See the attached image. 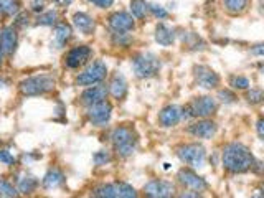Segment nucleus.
Listing matches in <instances>:
<instances>
[{"label": "nucleus", "mask_w": 264, "mask_h": 198, "mask_svg": "<svg viewBox=\"0 0 264 198\" xmlns=\"http://www.w3.org/2000/svg\"><path fill=\"white\" fill-rule=\"evenodd\" d=\"M254 157H252L248 147H244L243 144H229L224 147L223 165L226 170L233 173H243L254 167Z\"/></svg>", "instance_id": "obj_1"}, {"label": "nucleus", "mask_w": 264, "mask_h": 198, "mask_svg": "<svg viewBox=\"0 0 264 198\" xmlns=\"http://www.w3.org/2000/svg\"><path fill=\"white\" fill-rule=\"evenodd\" d=\"M111 140H112V145H114V150L121 157L132 155L134 150H136V145H137L136 134H134L132 129H129V127L114 129L111 134Z\"/></svg>", "instance_id": "obj_2"}, {"label": "nucleus", "mask_w": 264, "mask_h": 198, "mask_svg": "<svg viewBox=\"0 0 264 198\" xmlns=\"http://www.w3.org/2000/svg\"><path fill=\"white\" fill-rule=\"evenodd\" d=\"M55 78L50 75H38L20 83V91L25 96H38L52 91L55 88Z\"/></svg>", "instance_id": "obj_3"}, {"label": "nucleus", "mask_w": 264, "mask_h": 198, "mask_svg": "<svg viewBox=\"0 0 264 198\" xmlns=\"http://www.w3.org/2000/svg\"><path fill=\"white\" fill-rule=\"evenodd\" d=\"M160 66H162L160 60L154 53H142L136 56V60L132 61L134 73H136L137 78L142 79L155 76L160 71Z\"/></svg>", "instance_id": "obj_4"}, {"label": "nucleus", "mask_w": 264, "mask_h": 198, "mask_svg": "<svg viewBox=\"0 0 264 198\" xmlns=\"http://www.w3.org/2000/svg\"><path fill=\"white\" fill-rule=\"evenodd\" d=\"M177 155L183 163L192 165V167H203L205 157H206L205 149L200 144H187V145L178 147Z\"/></svg>", "instance_id": "obj_5"}, {"label": "nucleus", "mask_w": 264, "mask_h": 198, "mask_svg": "<svg viewBox=\"0 0 264 198\" xmlns=\"http://www.w3.org/2000/svg\"><path fill=\"white\" fill-rule=\"evenodd\" d=\"M106 73H108V68L103 63V61H94L93 65H89L86 70H84L80 76H78L76 83L80 86H93V84L101 83L106 78Z\"/></svg>", "instance_id": "obj_6"}, {"label": "nucleus", "mask_w": 264, "mask_h": 198, "mask_svg": "<svg viewBox=\"0 0 264 198\" xmlns=\"http://www.w3.org/2000/svg\"><path fill=\"white\" fill-rule=\"evenodd\" d=\"M218 109V104L216 101L213 98H208V96H203V98H195L190 106L187 107L188 116H193V117H208L211 114H215Z\"/></svg>", "instance_id": "obj_7"}, {"label": "nucleus", "mask_w": 264, "mask_h": 198, "mask_svg": "<svg viewBox=\"0 0 264 198\" xmlns=\"http://www.w3.org/2000/svg\"><path fill=\"white\" fill-rule=\"evenodd\" d=\"M94 196H106V198H134L137 193L131 185L127 183H111L103 185L94 190Z\"/></svg>", "instance_id": "obj_8"}, {"label": "nucleus", "mask_w": 264, "mask_h": 198, "mask_svg": "<svg viewBox=\"0 0 264 198\" xmlns=\"http://www.w3.org/2000/svg\"><path fill=\"white\" fill-rule=\"evenodd\" d=\"M112 112V107L108 101H101V103H96L93 106H89L88 109V119L91 121L94 126H103L109 121Z\"/></svg>", "instance_id": "obj_9"}, {"label": "nucleus", "mask_w": 264, "mask_h": 198, "mask_svg": "<svg viewBox=\"0 0 264 198\" xmlns=\"http://www.w3.org/2000/svg\"><path fill=\"white\" fill-rule=\"evenodd\" d=\"M144 191L145 195L152 198H168L175 193V186L170 182H165V180H152V182L145 185Z\"/></svg>", "instance_id": "obj_10"}, {"label": "nucleus", "mask_w": 264, "mask_h": 198, "mask_svg": "<svg viewBox=\"0 0 264 198\" xmlns=\"http://www.w3.org/2000/svg\"><path fill=\"white\" fill-rule=\"evenodd\" d=\"M195 81L198 83V86L205 89H213L220 84V78L215 71L208 66H195Z\"/></svg>", "instance_id": "obj_11"}, {"label": "nucleus", "mask_w": 264, "mask_h": 198, "mask_svg": "<svg viewBox=\"0 0 264 198\" xmlns=\"http://www.w3.org/2000/svg\"><path fill=\"white\" fill-rule=\"evenodd\" d=\"M178 180H180V183H183L185 186H188L190 190H195V191H203L208 188V183H206L201 177H198L195 172L188 170V168H182V170L178 172Z\"/></svg>", "instance_id": "obj_12"}, {"label": "nucleus", "mask_w": 264, "mask_h": 198, "mask_svg": "<svg viewBox=\"0 0 264 198\" xmlns=\"http://www.w3.org/2000/svg\"><path fill=\"white\" fill-rule=\"evenodd\" d=\"M17 47V32L14 27H5L0 32V52L4 55H12Z\"/></svg>", "instance_id": "obj_13"}, {"label": "nucleus", "mask_w": 264, "mask_h": 198, "mask_svg": "<svg viewBox=\"0 0 264 198\" xmlns=\"http://www.w3.org/2000/svg\"><path fill=\"white\" fill-rule=\"evenodd\" d=\"M89 56H91V50L88 47H76L66 55V65L70 68H80L89 60Z\"/></svg>", "instance_id": "obj_14"}, {"label": "nucleus", "mask_w": 264, "mask_h": 198, "mask_svg": "<svg viewBox=\"0 0 264 198\" xmlns=\"http://www.w3.org/2000/svg\"><path fill=\"white\" fill-rule=\"evenodd\" d=\"M106 96H108L106 86H93L81 94V103L86 106H93L96 103H101V101H106Z\"/></svg>", "instance_id": "obj_15"}, {"label": "nucleus", "mask_w": 264, "mask_h": 198, "mask_svg": "<svg viewBox=\"0 0 264 198\" xmlns=\"http://www.w3.org/2000/svg\"><path fill=\"white\" fill-rule=\"evenodd\" d=\"M109 24L116 32H129V30H132L134 28L132 17L129 14H126V12H117L114 15H111Z\"/></svg>", "instance_id": "obj_16"}, {"label": "nucleus", "mask_w": 264, "mask_h": 198, "mask_svg": "<svg viewBox=\"0 0 264 198\" xmlns=\"http://www.w3.org/2000/svg\"><path fill=\"white\" fill-rule=\"evenodd\" d=\"M190 132H192L195 137L211 139L216 132V124L211 122V121H200V122H196L190 127Z\"/></svg>", "instance_id": "obj_17"}, {"label": "nucleus", "mask_w": 264, "mask_h": 198, "mask_svg": "<svg viewBox=\"0 0 264 198\" xmlns=\"http://www.w3.org/2000/svg\"><path fill=\"white\" fill-rule=\"evenodd\" d=\"M180 117H182V112L177 106H167L159 114V122L164 127H172L180 121Z\"/></svg>", "instance_id": "obj_18"}, {"label": "nucleus", "mask_w": 264, "mask_h": 198, "mask_svg": "<svg viewBox=\"0 0 264 198\" xmlns=\"http://www.w3.org/2000/svg\"><path fill=\"white\" fill-rule=\"evenodd\" d=\"M155 42L160 43L162 47L172 45L173 42H175V32H173V28H170L165 24H160L155 28Z\"/></svg>", "instance_id": "obj_19"}, {"label": "nucleus", "mask_w": 264, "mask_h": 198, "mask_svg": "<svg viewBox=\"0 0 264 198\" xmlns=\"http://www.w3.org/2000/svg\"><path fill=\"white\" fill-rule=\"evenodd\" d=\"M73 24H75V27L78 28V30L86 33V35L93 33V30H94V22L88 14H83V12L75 14L73 15Z\"/></svg>", "instance_id": "obj_20"}, {"label": "nucleus", "mask_w": 264, "mask_h": 198, "mask_svg": "<svg viewBox=\"0 0 264 198\" xmlns=\"http://www.w3.org/2000/svg\"><path fill=\"white\" fill-rule=\"evenodd\" d=\"M109 91L111 94L114 96L116 99H121L126 96V91H127V83H126V78L122 75H116L112 78V81L109 84Z\"/></svg>", "instance_id": "obj_21"}, {"label": "nucleus", "mask_w": 264, "mask_h": 198, "mask_svg": "<svg viewBox=\"0 0 264 198\" xmlns=\"http://www.w3.org/2000/svg\"><path fill=\"white\" fill-rule=\"evenodd\" d=\"M65 182V175L61 173L58 168H52L43 178V186L45 188H56Z\"/></svg>", "instance_id": "obj_22"}, {"label": "nucleus", "mask_w": 264, "mask_h": 198, "mask_svg": "<svg viewBox=\"0 0 264 198\" xmlns=\"http://www.w3.org/2000/svg\"><path fill=\"white\" fill-rule=\"evenodd\" d=\"M71 38V27L66 25V24H60L56 25L55 28V42L58 45V48H61L63 45L68 42Z\"/></svg>", "instance_id": "obj_23"}, {"label": "nucleus", "mask_w": 264, "mask_h": 198, "mask_svg": "<svg viewBox=\"0 0 264 198\" xmlns=\"http://www.w3.org/2000/svg\"><path fill=\"white\" fill-rule=\"evenodd\" d=\"M223 5L228 14L238 15L241 12H244L246 5H248V0H223Z\"/></svg>", "instance_id": "obj_24"}, {"label": "nucleus", "mask_w": 264, "mask_h": 198, "mask_svg": "<svg viewBox=\"0 0 264 198\" xmlns=\"http://www.w3.org/2000/svg\"><path fill=\"white\" fill-rule=\"evenodd\" d=\"M149 10V4L145 0H131V12L136 19H144Z\"/></svg>", "instance_id": "obj_25"}, {"label": "nucleus", "mask_w": 264, "mask_h": 198, "mask_svg": "<svg viewBox=\"0 0 264 198\" xmlns=\"http://www.w3.org/2000/svg\"><path fill=\"white\" fill-rule=\"evenodd\" d=\"M37 185H38V180L35 177H32V175H27V177L20 180L19 190L22 193H33L37 190Z\"/></svg>", "instance_id": "obj_26"}, {"label": "nucleus", "mask_w": 264, "mask_h": 198, "mask_svg": "<svg viewBox=\"0 0 264 198\" xmlns=\"http://www.w3.org/2000/svg\"><path fill=\"white\" fill-rule=\"evenodd\" d=\"M0 12L5 15H15L19 12V0H0Z\"/></svg>", "instance_id": "obj_27"}, {"label": "nucleus", "mask_w": 264, "mask_h": 198, "mask_svg": "<svg viewBox=\"0 0 264 198\" xmlns=\"http://www.w3.org/2000/svg\"><path fill=\"white\" fill-rule=\"evenodd\" d=\"M246 99H248V103L251 104H261L264 103V91L262 89H251L246 94Z\"/></svg>", "instance_id": "obj_28"}, {"label": "nucleus", "mask_w": 264, "mask_h": 198, "mask_svg": "<svg viewBox=\"0 0 264 198\" xmlns=\"http://www.w3.org/2000/svg\"><path fill=\"white\" fill-rule=\"evenodd\" d=\"M229 84H231L234 89H248L249 88V79L244 78V76H231Z\"/></svg>", "instance_id": "obj_29"}, {"label": "nucleus", "mask_w": 264, "mask_h": 198, "mask_svg": "<svg viewBox=\"0 0 264 198\" xmlns=\"http://www.w3.org/2000/svg\"><path fill=\"white\" fill-rule=\"evenodd\" d=\"M56 19H58V14L56 12H47V14L38 17L37 25H53L56 22Z\"/></svg>", "instance_id": "obj_30"}, {"label": "nucleus", "mask_w": 264, "mask_h": 198, "mask_svg": "<svg viewBox=\"0 0 264 198\" xmlns=\"http://www.w3.org/2000/svg\"><path fill=\"white\" fill-rule=\"evenodd\" d=\"M0 196H17V190L5 180L0 178Z\"/></svg>", "instance_id": "obj_31"}, {"label": "nucleus", "mask_w": 264, "mask_h": 198, "mask_svg": "<svg viewBox=\"0 0 264 198\" xmlns=\"http://www.w3.org/2000/svg\"><path fill=\"white\" fill-rule=\"evenodd\" d=\"M149 10H150V12L154 14V17H157L159 20H164V19H167V17H168L167 10H164V7H160V5H155V4L149 5Z\"/></svg>", "instance_id": "obj_32"}, {"label": "nucleus", "mask_w": 264, "mask_h": 198, "mask_svg": "<svg viewBox=\"0 0 264 198\" xmlns=\"http://www.w3.org/2000/svg\"><path fill=\"white\" fill-rule=\"evenodd\" d=\"M218 98H220L223 103H234L236 96H234L231 91H228V89H221V91L218 93Z\"/></svg>", "instance_id": "obj_33"}, {"label": "nucleus", "mask_w": 264, "mask_h": 198, "mask_svg": "<svg viewBox=\"0 0 264 198\" xmlns=\"http://www.w3.org/2000/svg\"><path fill=\"white\" fill-rule=\"evenodd\" d=\"M111 160V157L108 152H98L96 155H94V162H96V165H104V163H108Z\"/></svg>", "instance_id": "obj_34"}, {"label": "nucleus", "mask_w": 264, "mask_h": 198, "mask_svg": "<svg viewBox=\"0 0 264 198\" xmlns=\"http://www.w3.org/2000/svg\"><path fill=\"white\" fill-rule=\"evenodd\" d=\"M0 162L7 163V165H14L15 163V157L7 150H0Z\"/></svg>", "instance_id": "obj_35"}, {"label": "nucleus", "mask_w": 264, "mask_h": 198, "mask_svg": "<svg viewBox=\"0 0 264 198\" xmlns=\"http://www.w3.org/2000/svg\"><path fill=\"white\" fill-rule=\"evenodd\" d=\"M114 42L119 45H126L129 42V37H126L124 32H117V33H114Z\"/></svg>", "instance_id": "obj_36"}, {"label": "nucleus", "mask_w": 264, "mask_h": 198, "mask_svg": "<svg viewBox=\"0 0 264 198\" xmlns=\"http://www.w3.org/2000/svg\"><path fill=\"white\" fill-rule=\"evenodd\" d=\"M88 2L98 5V7H101V9H108V7H111L114 0H88Z\"/></svg>", "instance_id": "obj_37"}, {"label": "nucleus", "mask_w": 264, "mask_h": 198, "mask_svg": "<svg viewBox=\"0 0 264 198\" xmlns=\"http://www.w3.org/2000/svg\"><path fill=\"white\" fill-rule=\"evenodd\" d=\"M32 7H33V10H35V12H42L43 7H45V0H33Z\"/></svg>", "instance_id": "obj_38"}, {"label": "nucleus", "mask_w": 264, "mask_h": 198, "mask_svg": "<svg viewBox=\"0 0 264 198\" xmlns=\"http://www.w3.org/2000/svg\"><path fill=\"white\" fill-rule=\"evenodd\" d=\"M251 53L256 56H264V45H256V47L251 50Z\"/></svg>", "instance_id": "obj_39"}, {"label": "nucleus", "mask_w": 264, "mask_h": 198, "mask_svg": "<svg viewBox=\"0 0 264 198\" xmlns=\"http://www.w3.org/2000/svg\"><path fill=\"white\" fill-rule=\"evenodd\" d=\"M256 129H257V134H259V137L264 140V119H259V121H257Z\"/></svg>", "instance_id": "obj_40"}, {"label": "nucleus", "mask_w": 264, "mask_h": 198, "mask_svg": "<svg viewBox=\"0 0 264 198\" xmlns=\"http://www.w3.org/2000/svg\"><path fill=\"white\" fill-rule=\"evenodd\" d=\"M25 24L28 25V15H27V14H22V15L19 17V20H17V25L25 27Z\"/></svg>", "instance_id": "obj_41"}, {"label": "nucleus", "mask_w": 264, "mask_h": 198, "mask_svg": "<svg viewBox=\"0 0 264 198\" xmlns=\"http://www.w3.org/2000/svg\"><path fill=\"white\" fill-rule=\"evenodd\" d=\"M53 2H56L58 5H68L71 0H53Z\"/></svg>", "instance_id": "obj_42"}, {"label": "nucleus", "mask_w": 264, "mask_h": 198, "mask_svg": "<svg viewBox=\"0 0 264 198\" xmlns=\"http://www.w3.org/2000/svg\"><path fill=\"white\" fill-rule=\"evenodd\" d=\"M180 196H198V191L196 193H182Z\"/></svg>", "instance_id": "obj_43"}, {"label": "nucleus", "mask_w": 264, "mask_h": 198, "mask_svg": "<svg viewBox=\"0 0 264 198\" xmlns=\"http://www.w3.org/2000/svg\"><path fill=\"white\" fill-rule=\"evenodd\" d=\"M262 195H264V185H262Z\"/></svg>", "instance_id": "obj_44"}, {"label": "nucleus", "mask_w": 264, "mask_h": 198, "mask_svg": "<svg viewBox=\"0 0 264 198\" xmlns=\"http://www.w3.org/2000/svg\"><path fill=\"white\" fill-rule=\"evenodd\" d=\"M0 65H2V58H0Z\"/></svg>", "instance_id": "obj_45"}]
</instances>
